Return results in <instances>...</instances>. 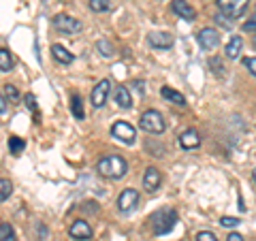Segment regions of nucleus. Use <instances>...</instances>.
I'll use <instances>...</instances> for the list:
<instances>
[{
    "label": "nucleus",
    "mask_w": 256,
    "mask_h": 241,
    "mask_svg": "<svg viewBox=\"0 0 256 241\" xmlns=\"http://www.w3.org/2000/svg\"><path fill=\"white\" fill-rule=\"evenodd\" d=\"M96 168H98L100 175H105L109 180H122L128 171V164L122 156L111 154V156H102L98 160V164H96Z\"/></svg>",
    "instance_id": "nucleus-1"
},
{
    "label": "nucleus",
    "mask_w": 256,
    "mask_h": 241,
    "mask_svg": "<svg viewBox=\"0 0 256 241\" xmlns=\"http://www.w3.org/2000/svg\"><path fill=\"white\" fill-rule=\"evenodd\" d=\"M178 222V214L173 210H158L152 216V228H154V235H166Z\"/></svg>",
    "instance_id": "nucleus-2"
},
{
    "label": "nucleus",
    "mask_w": 256,
    "mask_h": 241,
    "mask_svg": "<svg viewBox=\"0 0 256 241\" xmlns=\"http://www.w3.org/2000/svg\"><path fill=\"white\" fill-rule=\"evenodd\" d=\"M139 126H141L146 132H150V134H162L164 128H166L164 118L160 116L156 109L146 111V114L141 116V120H139Z\"/></svg>",
    "instance_id": "nucleus-3"
},
{
    "label": "nucleus",
    "mask_w": 256,
    "mask_h": 241,
    "mask_svg": "<svg viewBox=\"0 0 256 241\" xmlns=\"http://www.w3.org/2000/svg\"><path fill=\"white\" fill-rule=\"evenodd\" d=\"M52 24H54V28L56 30H60L62 34H66V36H73V34H79L82 32V22H79L77 18H70V15L66 13H58V15H54L52 18Z\"/></svg>",
    "instance_id": "nucleus-4"
},
{
    "label": "nucleus",
    "mask_w": 256,
    "mask_h": 241,
    "mask_svg": "<svg viewBox=\"0 0 256 241\" xmlns=\"http://www.w3.org/2000/svg\"><path fill=\"white\" fill-rule=\"evenodd\" d=\"M248 4H250V0H218V9L222 15H226V18L235 20V18H242L246 13Z\"/></svg>",
    "instance_id": "nucleus-5"
},
{
    "label": "nucleus",
    "mask_w": 256,
    "mask_h": 241,
    "mask_svg": "<svg viewBox=\"0 0 256 241\" xmlns=\"http://www.w3.org/2000/svg\"><path fill=\"white\" fill-rule=\"evenodd\" d=\"M111 134H114L118 141L126 143V146H132L134 139H137V132H134V126H130L128 122H116L114 126H111Z\"/></svg>",
    "instance_id": "nucleus-6"
},
{
    "label": "nucleus",
    "mask_w": 256,
    "mask_h": 241,
    "mask_svg": "<svg viewBox=\"0 0 256 241\" xmlns=\"http://www.w3.org/2000/svg\"><path fill=\"white\" fill-rule=\"evenodd\" d=\"M109 90H111V82H109V79H100V82L94 86L92 96H90V98H92V107H94V109L105 107L107 96H109Z\"/></svg>",
    "instance_id": "nucleus-7"
},
{
    "label": "nucleus",
    "mask_w": 256,
    "mask_h": 241,
    "mask_svg": "<svg viewBox=\"0 0 256 241\" xmlns=\"http://www.w3.org/2000/svg\"><path fill=\"white\" fill-rule=\"evenodd\" d=\"M137 203H139V192L132 188H126L118 198V210L122 214H130L137 207Z\"/></svg>",
    "instance_id": "nucleus-8"
},
{
    "label": "nucleus",
    "mask_w": 256,
    "mask_h": 241,
    "mask_svg": "<svg viewBox=\"0 0 256 241\" xmlns=\"http://www.w3.org/2000/svg\"><path fill=\"white\" fill-rule=\"evenodd\" d=\"M68 235L73 237L75 241H90L92 235H94V230H92V226L86 220H75L68 226Z\"/></svg>",
    "instance_id": "nucleus-9"
},
{
    "label": "nucleus",
    "mask_w": 256,
    "mask_h": 241,
    "mask_svg": "<svg viewBox=\"0 0 256 241\" xmlns=\"http://www.w3.org/2000/svg\"><path fill=\"white\" fill-rule=\"evenodd\" d=\"M198 45H201L205 52H214L216 47L220 45V34L214 28H203L198 32Z\"/></svg>",
    "instance_id": "nucleus-10"
},
{
    "label": "nucleus",
    "mask_w": 256,
    "mask_h": 241,
    "mask_svg": "<svg viewBox=\"0 0 256 241\" xmlns=\"http://www.w3.org/2000/svg\"><path fill=\"white\" fill-rule=\"evenodd\" d=\"M171 11L175 15H180V18H184L186 22H192V20L196 18L194 6H192L188 0H173V2H171Z\"/></svg>",
    "instance_id": "nucleus-11"
},
{
    "label": "nucleus",
    "mask_w": 256,
    "mask_h": 241,
    "mask_svg": "<svg viewBox=\"0 0 256 241\" xmlns=\"http://www.w3.org/2000/svg\"><path fill=\"white\" fill-rule=\"evenodd\" d=\"M148 43L154 47V50H169V47H173V36L169 32H150Z\"/></svg>",
    "instance_id": "nucleus-12"
},
{
    "label": "nucleus",
    "mask_w": 256,
    "mask_h": 241,
    "mask_svg": "<svg viewBox=\"0 0 256 241\" xmlns=\"http://www.w3.org/2000/svg\"><path fill=\"white\" fill-rule=\"evenodd\" d=\"M160 182H162V175L156 166H148L146 173H143V186L148 192H156L160 188Z\"/></svg>",
    "instance_id": "nucleus-13"
},
{
    "label": "nucleus",
    "mask_w": 256,
    "mask_h": 241,
    "mask_svg": "<svg viewBox=\"0 0 256 241\" xmlns=\"http://www.w3.org/2000/svg\"><path fill=\"white\" fill-rule=\"evenodd\" d=\"M180 146H182L184 150H196L198 146H201V136H198L196 130L188 128V130L182 132V136H180Z\"/></svg>",
    "instance_id": "nucleus-14"
},
{
    "label": "nucleus",
    "mask_w": 256,
    "mask_h": 241,
    "mask_svg": "<svg viewBox=\"0 0 256 241\" xmlns=\"http://www.w3.org/2000/svg\"><path fill=\"white\" fill-rule=\"evenodd\" d=\"M114 100L118 102V107H122V109L132 107V96L128 92V88H124V86H118L114 90Z\"/></svg>",
    "instance_id": "nucleus-15"
},
{
    "label": "nucleus",
    "mask_w": 256,
    "mask_h": 241,
    "mask_svg": "<svg viewBox=\"0 0 256 241\" xmlns=\"http://www.w3.org/2000/svg\"><path fill=\"white\" fill-rule=\"evenodd\" d=\"M242 50H244V38L242 36H230V41L226 43V58L237 60Z\"/></svg>",
    "instance_id": "nucleus-16"
},
{
    "label": "nucleus",
    "mask_w": 256,
    "mask_h": 241,
    "mask_svg": "<svg viewBox=\"0 0 256 241\" xmlns=\"http://www.w3.org/2000/svg\"><path fill=\"white\" fill-rule=\"evenodd\" d=\"M160 94H162L164 100L173 102V105H180V107L186 105V98H184V94H180L178 90H173V88H169V86H164L162 90H160Z\"/></svg>",
    "instance_id": "nucleus-17"
},
{
    "label": "nucleus",
    "mask_w": 256,
    "mask_h": 241,
    "mask_svg": "<svg viewBox=\"0 0 256 241\" xmlns=\"http://www.w3.org/2000/svg\"><path fill=\"white\" fill-rule=\"evenodd\" d=\"M52 56H54V60L60 62V64H70V62H73V54L66 52V50H64L62 45H58V43L52 45Z\"/></svg>",
    "instance_id": "nucleus-18"
},
{
    "label": "nucleus",
    "mask_w": 256,
    "mask_h": 241,
    "mask_svg": "<svg viewBox=\"0 0 256 241\" xmlns=\"http://www.w3.org/2000/svg\"><path fill=\"white\" fill-rule=\"evenodd\" d=\"M70 111H73V116L77 120H84V102H82V96L79 94H73L70 96Z\"/></svg>",
    "instance_id": "nucleus-19"
},
{
    "label": "nucleus",
    "mask_w": 256,
    "mask_h": 241,
    "mask_svg": "<svg viewBox=\"0 0 256 241\" xmlns=\"http://www.w3.org/2000/svg\"><path fill=\"white\" fill-rule=\"evenodd\" d=\"M13 68V58L9 50H0V70H4V73H9Z\"/></svg>",
    "instance_id": "nucleus-20"
},
{
    "label": "nucleus",
    "mask_w": 256,
    "mask_h": 241,
    "mask_svg": "<svg viewBox=\"0 0 256 241\" xmlns=\"http://www.w3.org/2000/svg\"><path fill=\"white\" fill-rule=\"evenodd\" d=\"M0 241H15V230L9 222L0 224Z\"/></svg>",
    "instance_id": "nucleus-21"
},
{
    "label": "nucleus",
    "mask_w": 256,
    "mask_h": 241,
    "mask_svg": "<svg viewBox=\"0 0 256 241\" xmlns=\"http://www.w3.org/2000/svg\"><path fill=\"white\" fill-rule=\"evenodd\" d=\"M90 9H92L94 13L111 11V0H90Z\"/></svg>",
    "instance_id": "nucleus-22"
},
{
    "label": "nucleus",
    "mask_w": 256,
    "mask_h": 241,
    "mask_svg": "<svg viewBox=\"0 0 256 241\" xmlns=\"http://www.w3.org/2000/svg\"><path fill=\"white\" fill-rule=\"evenodd\" d=\"M26 148V143H24L20 136H9V150H11V154H22V150Z\"/></svg>",
    "instance_id": "nucleus-23"
},
{
    "label": "nucleus",
    "mask_w": 256,
    "mask_h": 241,
    "mask_svg": "<svg viewBox=\"0 0 256 241\" xmlns=\"http://www.w3.org/2000/svg\"><path fill=\"white\" fill-rule=\"evenodd\" d=\"M96 50L100 52L102 58H111V56L116 54V52H114V45L107 43V41H98V43H96Z\"/></svg>",
    "instance_id": "nucleus-24"
},
{
    "label": "nucleus",
    "mask_w": 256,
    "mask_h": 241,
    "mask_svg": "<svg viewBox=\"0 0 256 241\" xmlns=\"http://www.w3.org/2000/svg\"><path fill=\"white\" fill-rule=\"evenodd\" d=\"M11 190H13L11 182H6V180H2V178H0V200H6V198H9Z\"/></svg>",
    "instance_id": "nucleus-25"
},
{
    "label": "nucleus",
    "mask_w": 256,
    "mask_h": 241,
    "mask_svg": "<svg viewBox=\"0 0 256 241\" xmlns=\"http://www.w3.org/2000/svg\"><path fill=\"white\" fill-rule=\"evenodd\" d=\"M194 241H218V237L214 235V232H210V230H201L198 235L194 237Z\"/></svg>",
    "instance_id": "nucleus-26"
},
{
    "label": "nucleus",
    "mask_w": 256,
    "mask_h": 241,
    "mask_svg": "<svg viewBox=\"0 0 256 241\" xmlns=\"http://www.w3.org/2000/svg\"><path fill=\"white\" fill-rule=\"evenodd\" d=\"M4 94L9 96L11 100H20V92H18V88H15V86H9V84H6V86H4Z\"/></svg>",
    "instance_id": "nucleus-27"
},
{
    "label": "nucleus",
    "mask_w": 256,
    "mask_h": 241,
    "mask_svg": "<svg viewBox=\"0 0 256 241\" xmlns=\"http://www.w3.org/2000/svg\"><path fill=\"white\" fill-rule=\"evenodd\" d=\"M220 224L224 228H233V226H239V218H228V216H224L220 220Z\"/></svg>",
    "instance_id": "nucleus-28"
},
{
    "label": "nucleus",
    "mask_w": 256,
    "mask_h": 241,
    "mask_svg": "<svg viewBox=\"0 0 256 241\" xmlns=\"http://www.w3.org/2000/svg\"><path fill=\"white\" fill-rule=\"evenodd\" d=\"M210 66H212V70H216L220 77H224V66H222V62L218 60V58H212L210 60Z\"/></svg>",
    "instance_id": "nucleus-29"
},
{
    "label": "nucleus",
    "mask_w": 256,
    "mask_h": 241,
    "mask_svg": "<svg viewBox=\"0 0 256 241\" xmlns=\"http://www.w3.org/2000/svg\"><path fill=\"white\" fill-rule=\"evenodd\" d=\"M244 66L256 77V58H244Z\"/></svg>",
    "instance_id": "nucleus-30"
},
{
    "label": "nucleus",
    "mask_w": 256,
    "mask_h": 241,
    "mask_svg": "<svg viewBox=\"0 0 256 241\" xmlns=\"http://www.w3.org/2000/svg\"><path fill=\"white\" fill-rule=\"evenodd\" d=\"M244 30H246V32H252V30H256V13H254L252 18L244 24Z\"/></svg>",
    "instance_id": "nucleus-31"
},
{
    "label": "nucleus",
    "mask_w": 256,
    "mask_h": 241,
    "mask_svg": "<svg viewBox=\"0 0 256 241\" xmlns=\"http://www.w3.org/2000/svg\"><path fill=\"white\" fill-rule=\"evenodd\" d=\"M26 102H28V107H30L32 111H36V100H34V96H32V94L26 96Z\"/></svg>",
    "instance_id": "nucleus-32"
},
{
    "label": "nucleus",
    "mask_w": 256,
    "mask_h": 241,
    "mask_svg": "<svg viewBox=\"0 0 256 241\" xmlns=\"http://www.w3.org/2000/svg\"><path fill=\"white\" fill-rule=\"evenodd\" d=\"M6 109H9V105H6V98L0 94V114H6Z\"/></svg>",
    "instance_id": "nucleus-33"
},
{
    "label": "nucleus",
    "mask_w": 256,
    "mask_h": 241,
    "mask_svg": "<svg viewBox=\"0 0 256 241\" xmlns=\"http://www.w3.org/2000/svg\"><path fill=\"white\" fill-rule=\"evenodd\" d=\"M226 241H244V237L239 235V232H228V237H226Z\"/></svg>",
    "instance_id": "nucleus-34"
},
{
    "label": "nucleus",
    "mask_w": 256,
    "mask_h": 241,
    "mask_svg": "<svg viewBox=\"0 0 256 241\" xmlns=\"http://www.w3.org/2000/svg\"><path fill=\"white\" fill-rule=\"evenodd\" d=\"M38 235H43V237L47 235V228H45V226H41V224H38Z\"/></svg>",
    "instance_id": "nucleus-35"
},
{
    "label": "nucleus",
    "mask_w": 256,
    "mask_h": 241,
    "mask_svg": "<svg viewBox=\"0 0 256 241\" xmlns=\"http://www.w3.org/2000/svg\"><path fill=\"white\" fill-rule=\"evenodd\" d=\"M252 178H254V182H256V168H254V171H252Z\"/></svg>",
    "instance_id": "nucleus-36"
},
{
    "label": "nucleus",
    "mask_w": 256,
    "mask_h": 241,
    "mask_svg": "<svg viewBox=\"0 0 256 241\" xmlns=\"http://www.w3.org/2000/svg\"><path fill=\"white\" fill-rule=\"evenodd\" d=\"M252 43H254V50H256V36H254V41H252Z\"/></svg>",
    "instance_id": "nucleus-37"
}]
</instances>
